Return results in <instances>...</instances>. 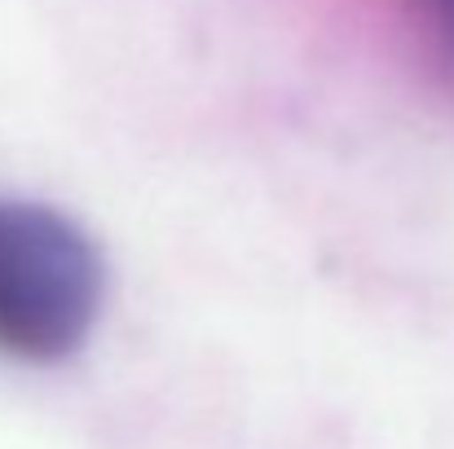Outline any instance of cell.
<instances>
[{
	"label": "cell",
	"instance_id": "1",
	"mask_svg": "<svg viewBox=\"0 0 454 449\" xmlns=\"http://www.w3.org/2000/svg\"><path fill=\"white\" fill-rule=\"evenodd\" d=\"M106 308V260L67 212L0 194V357H75Z\"/></svg>",
	"mask_w": 454,
	"mask_h": 449
},
{
	"label": "cell",
	"instance_id": "2",
	"mask_svg": "<svg viewBox=\"0 0 454 449\" xmlns=\"http://www.w3.org/2000/svg\"><path fill=\"white\" fill-rule=\"evenodd\" d=\"M419 4H424V13H428L437 40L446 44V53L454 58V0H419Z\"/></svg>",
	"mask_w": 454,
	"mask_h": 449
}]
</instances>
